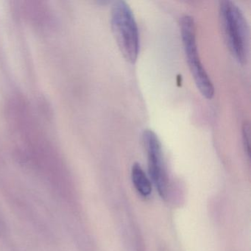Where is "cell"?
Returning a JSON list of instances; mask_svg holds the SVG:
<instances>
[{"mask_svg":"<svg viewBox=\"0 0 251 251\" xmlns=\"http://www.w3.org/2000/svg\"><path fill=\"white\" fill-rule=\"evenodd\" d=\"M219 19L225 42L233 58L246 64L249 55L250 28L241 8L230 0L220 2Z\"/></svg>","mask_w":251,"mask_h":251,"instance_id":"cell-1","label":"cell"},{"mask_svg":"<svg viewBox=\"0 0 251 251\" xmlns=\"http://www.w3.org/2000/svg\"><path fill=\"white\" fill-rule=\"evenodd\" d=\"M111 25L123 57L126 61L134 64L137 60L140 46L139 28L133 11L123 0L113 4Z\"/></svg>","mask_w":251,"mask_h":251,"instance_id":"cell-2","label":"cell"},{"mask_svg":"<svg viewBox=\"0 0 251 251\" xmlns=\"http://www.w3.org/2000/svg\"><path fill=\"white\" fill-rule=\"evenodd\" d=\"M180 28L186 61L195 84L202 96L206 99H211L214 95V85L200 58L193 17L183 16L180 19Z\"/></svg>","mask_w":251,"mask_h":251,"instance_id":"cell-3","label":"cell"},{"mask_svg":"<svg viewBox=\"0 0 251 251\" xmlns=\"http://www.w3.org/2000/svg\"><path fill=\"white\" fill-rule=\"evenodd\" d=\"M142 138L148 154L150 176L160 196L165 199L168 194V178L164 165L161 142L156 133L150 129L144 131Z\"/></svg>","mask_w":251,"mask_h":251,"instance_id":"cell-4","label":"cell"},{"mask_svg":"<svg viewBox=\"0 0 251 251\" xmlns=\"http://www.w3.org/2000/svg\"><path fill=\"white\" fill-rule=\"evenodd\" d=\"M131 179L136 192L143 198H148L152 192V184L140 164L136 163L131 169Z\"/></svg>","mask_w":251,"mask_h":251,"instance_id":"cell-5","label":"cell"},{"mask_svg":"<svg viewBox=\"0 0 251 251\" xmlns=\"http://www.w3.org/2000/svg\"><path fill=\"white\" fill-rule=\"evenodd\" d=\"M242 140L245 153L250 157V126L248 122H245L242 126Z\"/></svg>","mask_w":251,"mask_h":251,"instance_id":"cell-6","label":"cell"}]
</instances>
